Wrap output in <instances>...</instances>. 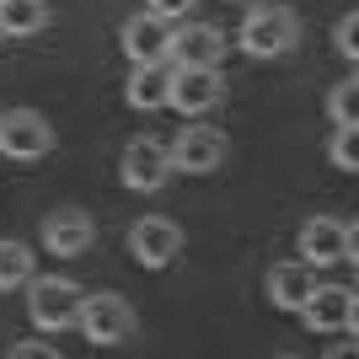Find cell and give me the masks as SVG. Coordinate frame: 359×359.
Masks as SVG:
<instances>
[{
  "mask_svg": "<svg viewBox=\"0 0 359 359\" xmlns=\"http://www.w3.org/2000/svg\"><path fill=\"white\" fill-rule=\"evenodd\" d=\"M300 43V16L290 6H252L241 16V48L252 60H279Z\"/></svg>",
  "mask_w": 359,
  "mask_h": 359,
  "instance_id": "6da1fadb",
  "label": "cell"
},
{
  "mask_svg": "<svg viewBox=\"0 0 359 359\" xmlns=\"http://www.w3.org/2000/svg\"><path fill=\"white\" fill-rule=\"evenodd\" d=\"M27 316L32 327L43 332H65L75 327V316H81V300H86V290L75 285V279H65V273H48V279H27Z\"/></svg>",
  "mask_w": 359,
  "mask_h": 359,
  "instance_id": "7a4b0ae2",
  "label": "cell"
},
{
  "mask_svg": "<svg viewBox=\"0 0 359 359\" xmlns=\"http://www.w3.org/2000/svg\"><path fill=\"white\" fill-rule=\"evenodd\" d=\"M75 327L86 332L91 344H102V348L129 344V338H135V306H129L123 295H86V300H81Z\"/></svg>",
  "mask_w": 359,
  "mask_h": 359,
  "instance_id": "3957f363",
  "label": "cell"
},
{
  "mask_svg": "<svg viewBox=\"0 0 359 359\" xmlns=\"http://www.w3.org/2000/svg\"><path fill=\"white\" fill-rule=\"evenodd\" d=\"M0 150L11 161H38L54 150V123L32 107H11V113H0Z\"/></svg>",
  "mask_w": 359,
  "mask_h": 359,
  "instance_id": "277c9868",
  "label": "cell"
},
{
  "mask_svg": "<svg viewBox=\"0 0 359 359\" xmlns=\"http://www.w3.org/2000/svg\"><path fill=\"white\" fill-rule=\"evenodd\" d=\"M166 172H172V150L161 145V140H129L123 145V161H118V177L123 188H135V194H156V188H166Z\"/></svg>",
  "mask_w": 359,
  "mask_h": 359,
  "instance_id": "5b68a950",
  "label": "cell"
},
{
  "mask_svg": "<svg viewBox=\"0 0 359 359\" xmlns=\"http://www.w3.org/2000/svg\"><path fill=\"white\" fill-rule=\"evenodd\" d=\"M300 257L311 269H327V263L354 257V225L332 220V215H311V220L300 225Z\"/></svg>",
  "mask_w": 359,
  "mask_h": 359,
  "instance_id": "8992f818",
  "label": "cell"
},
{
  "mask_svg": "<svg viewBox=\"0 0 359 359\" xmlns=\"http://www.w3.org/2000/svg\"><path fill=\"white\" fill-rule=\"evenodd\" d=\"M225 60V32L210 27V22H194V27L172 32L166 43V65L172 70H220Z\"/></svg>",
  "mask_w": 359,
  "mask_h": 359,
  "instance_id": "52a82bcc",
  "label": "cell"
},
{
  "mask_svg": "<svg viewBox=\"0 0 359 359\" xmlns=\"http://www.w3.org/2000/svg\"><path fill=\"white\" fill-rule=\"evenodd\" d=\"M311 332H354V290L348 285H311V295L295 306Z\"/></svg>",
  "mask_w": 359,
  "mask_h": 359,
  "instance_id": "ba28073f",
  "label": "cell"
},
{
  "mask_svg": "<svg viewBox=\"0 0 359 359\" xmlns=\"http://www.w3.org/2000/svg\"><path fill=\"white\" fill-rule=\"evenodd\" d=\"M166 102L177 107V113H188V118L215 113V107L225 102V75L220 70H172V81H166Z\"/></svg>",
  "mask_w": 359,
  "mask_h": 359,
  "instance_id": "9c48e42d",
  "label": "cell"
},
{
  "mask_svg": "<svg viewBox=\"0 0 359 359\" xmlns=\"http://www.w3.org/2000/svg\"><path fill=\"white\" fill-rule=\"evenodd\" d=\"M129 252L145 263V269H172L182 257V231L166 215H145V220H135V231H129Z\"/></svg>",
  "mask_w": 359,
  "mask_h": 359,
  "instance_id": "30bf717a",
  "label": "cell"
},
{
  "mask_svg": "<svg viewBox=\"0 0 359 359\" xmlns=\"http://www.w3.org/2000/svg\"><path fill=\"white\" fill-rule=\"evenodd\" d=\"M225 156H231V140L210 123H194L172 145V172H215V166H225Z\"/></svg>",
  "mask_w": 359,
  "mask_h": 359,
  "instance_id": "8fae6325",
  "label": "cell"
},
{
  "mask_svg": "<svg viewBox=\"0 0 359 359\" xmlns=\"http://www.w3.org/2000/svg\"><path fill=\"white\" fill-rule=\"evenodd\" d=\"M118 43H123V54H129L135 65H166L172 22H166V16H156V11H140V16H129V22H123Z\"/></svg>",
  "mask_w": 359,
  "mask_h": 359,
  "instance_id": "7c38bea8",
  "label": "cell"
},
{
  "mask_svg": "<svg viewBox=\"0 0 359 359\" xmlns=\"http://www.w3.org/2000/svg\"><path fill=\"white\" fill-rule=\"evenodd\" d=\"M91 241H97V225H91L86 210H54L43 220V247L54 257H81L91 252Z\"/></svg>",
  "mask_w": 359,
  "mask_h": 359,
  "instance_id": "4fadbf2b",
  "label": "cell"
},
{
  "mask_svg": "<svg viewBox=\"0 0 359 359\" xmlns=\"http://www.w3.org/2000/svg\"><path fill=\"white\" fill-rule=\"evenodd\" d=\"M311 285H316V269L306 263V257H290V263H273L269 269V300L279 306V311H295L300 300L311 295Z\"/></svg>",
  "mask_w": 359,
  "mask_h": 359,
  "instance_id": "5bb4252c",
  "label": "cell"
},
{
  "mask_svg": "<svg viewBox=\"0 0 359 359\" xmlns=\"http://www.w3.org/2000/svg\"><path fill=\"white\" fill-rule=\"evenodd\" d=\"M166 81H172V70H166V65H135V70H129V81H123L129 107H140V113L166 107Z\"/></svg>",
  "mask_w": 359,
  "mask_h": 359,
  "instance_id": "9a60e30c",
  "label": "cell"
},
{
  "mask_svg": "<svg viewBox=\"0 0 359 359\" xmlns=\"http://www.w3.org/2000/svg\"><path fill=\"white\" fill-rule=\"evenodd\" d=\"M48 22L43 0H0V38H32Z\"/></svg>",
  "mask_w": 359,
  "mask_h": 359,
  "instance_id": "2e32d148",
  "label": "cell"
},
{
  "mask_svg": "<svg viewBox=\"0 0 359 359\" xmlns=\"http://www.w3.org/2000/svg\"><path fill=\"white\" fill-rule=\"evenodd\" d=\"M32 279V252L22 241H0V290H22Z\"/></svg>",
  "mask_w": 359,
  "mask_h": 359,
  "instance_id": "e0dca14e",
  "label": "cell"
},
{
  "mask_svg": "<svg viewBox=\"0 0 359 359\" xmlns=\"http://www.w3.org/2000/svg\"><path fill=\"white\" fill-rule=\"evenodd\" d=\"M327 161L338 166V172H359V123H332Z\"/></svg>",
  "mask_w": 359,
  "mask_h": 359,
  "instance_id": "ac0fdd59",
  "label": "cell"
},
{
  "mask_svg": "<svg viewBox=\"0 0 359 359\" xmlns=\"http://www.w3.org/2000/svg\"><path fill=\"white\" fill-rule=\"evenodd\" d=\"M327 118L332 123H359V81H354V75L327 91Z\"/></svg>",
  "mask_w": 359,
  "mask_h": 359,
  "instance_id": "d6986e66",
  "label": "cell"
},
{
  "mask_svg": "<svg viewBox=\"0 0 359 359\" xmlns=\"http://www.w3.org/2000/svg\"><path fill=\"white\" fill-rule=\"evenodd\" d=\"M332 43H338V54H344V60H359V16H354V11L332 27Z\"/></svg>",
  "mask_w": 359,
  "mask_h": 359,
  "instance_id": "ffe728a7",
  "label": "cell"
},
{
  "mask_svg": "<svg viewBox=\"0 0 359 359\" xmlns=\"http://www.w3.org/2000/svg\"><path fill=\"white\" fill-rule=\"evenodd\" d=\"M198 0H150L145 11H156V16H166V22H177V16H188Z\"/></svg>",
  "mask_w": 359,
  "mask_h": 359,
  "instance_id": "44dd1931",
  "label": "cell"
},
{
  "mask_svg": "<svg viewBox=\"0 0 359 359\" xmlns=\"http://www.w3.org/2000/svg\"><path fill=\"white\" fill-rule=\"evenodd\" d=\"M54 354H60L54 344H16L11 348V359H54Z\"/></svg>",
  "mask_w": 359,
  "mask_h": 359,
  "instance_id": "7402d4cb",
  "label": "cell"
}]
</instances>
